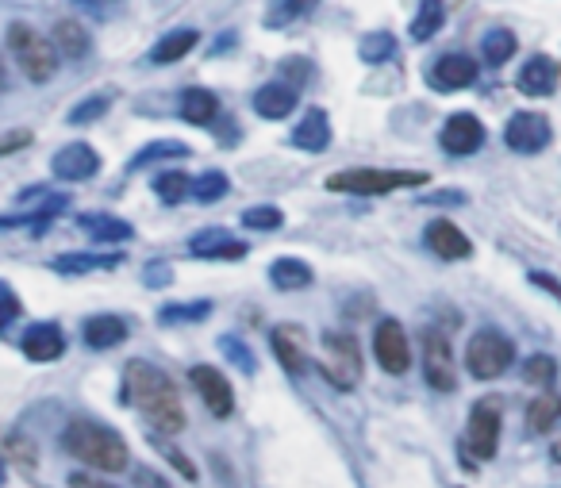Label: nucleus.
I'll list each match as a JSON object with an SVG mask.
<instances>
[{
  "label": "nucleus",
  "instance_id": "obj_1",
  "mask_svg": "<svg viewBox=\"0 0 561 488\" xmlns=\"http://www.w3.org/2000/svg\"><path fill=\"white\" fill-rule=\"evenodd\" d=\"M123 396L147 415V423L158 427L162 435H177L185 427V408H181L177 385L158 366H150V362H127Z\"/></svg>",
  "mask_w": 561,
  "mask_h": 488
},
{
  "label": "nucleus",
  "instance_id": "obj_2",
  "mask_svg": "<svg viewBox=\"0 0 561 488\" xmlns=\"http://www.w3.org/2000/svg\"><path fill=\"white\" fill-rule=\"evenodd\" d=\"M62 446L74 454L77 462H85L97 473H123L131 465L127 442L112 427L97 423V419H74L66 427V435H62Z\"/></svg>",
  "mask_w": 561,
  "mask_h": 488
},
{
  "label": "nucleus",
  "instance_id": "obj_3",
  "mask_svg": "<svg viewBox=\"0 0 561 488\" xmlns=\"http://www.w3.org/2000/svg\"><path fill=\"white\" fill-rule=\"evenodd\" d=\"M415 185H427V173L423 170H339L327 177V189L331 193H354V196H385L396 189H415Z\"/></svg>",
  "mask_w": 561,
  "mask_h": 488
},
{
  "label": "nucleus",
  "instance_id": "obj_4",
  "mask_svg": "<svg viewBox=\"0 0 561 488\" xmlns=\"http://www.w3.org/2000/svg\"><path fill=\"white\" fill-rule=\"evenodd\" d=\"M8 47H12V58L20 62V70L31 81H50L58 74V66H62V54L54 50V43L27 24L8 27Z\"/></svg>",
  "mask_w": 561,
  "mask_h": 488
},
{
  "label": "nucleus",
  "instance_id": "obj_5",
  "mask_svg": "<svg viewBox=\"0 0 561 488\" xmlns=\"http://www.w3.org/2000/svg\"><path fill=\"white\" fill-rule=\"evenodd\" d=\"M515 362V346L508 335H500V331H477L469 346H465V366L469 373L477 377V381H492V377H500V373H508Z\"/></svg>",
  "mask_w": 561,
  "mask_h": 488
},
{
  "label": "nucleus",
  "instance_id": "obj_6",
  "mask_svg": "<svg viewBox=\"0 0 561 488\" xmlns=\"http://www.w3.org/2000/svg\"><path fill=\"white\" fill-rule=\"evenodd\" d=\"M319 369L335 389H354L362 381V350L350 335L327 331L323 335V354H319Z\"/></svg>",
  "mask_w": 561,
  "mask_h": 488
},
{
  "label": "nucleus",
  "instance_id": "obj_7",
  "mask_svg": "<svg viewBox=\"0 0 561 488\" xmlns=\"http://www.w3.org/2000/svg\"><path fill=\"white\" fill-rule=\"evenodd\" d=\"M496 446H500V408H496L492 396H485V400H477L473 412H469V423H465V450H469L477 462H488V458L496 454Z\"/></svg>",
  "mask_w": 561,
  "mask_h": 488
},
{
  "label": "nucleus",
  "instance_id": "obj_8",
  "mask_svg": "<svg viewBox=\"0 0 561 488\" xmlns=\"http://www.w3.org/2000/svg\"><path fill=\"white\" fill-rule=\"evenodd\" d=\"M373 354H377L381 369L392 373V377L408 373V366H412V342H408L404 323H396V319H381V323H377V331H373Z\"/></svg>",
  "mask_w": 561,
  "mask_h": 488
},
{
  "label": "nucleus",
  "instance_id": "obj_9",
  "mask_svg": "<svg viewBox=\"0 0 561 488\" xmlns=\"http://www.w3.org/2000/svg\"><path fill=\"white\" fill-rule=\"evenodd\" d=\"M423 377H427L431 389H439V392L458 389L454 350H450V339H446L442 331H427V335H423Z\"/></svg>",
  "mask_w": 561,
  "mask_h": 488
},
{
  "label": "nucleus",
  "instance_id": "obj_10",
  "mask_svg": "<svg viewBox=\"0 0 561 488\" xmlns=\"http://www.w3.org/2000/svg\"><path fill=\"white\" fill-rule=\"evenodd\" d=\"M193 389L200 392V400H204V408L212 415H231L235 412V389H231V381L223 377L220 369H212V366H196L193 373Z\"/></svg>",
  "mask_w": 561,
  "mask_h": 488
},
{
  "label": "nucleus",
  "instance_id": "obj_11",
  "mask_svg": "<svg viewBox=\"0 0 561 488\" xmlns=\"http://www.w3.org/2000/svg\"><path fill=\"white\" fill-rule=\"evenodd\" d=\"M504 143L515 154H538L542 147H550V123L538 112H519V116H512L508 131H504Z\"/></svg>",
  "mask_w": 561,
  "mask_h": 488
},
{
  "label": "nucleus",
  "instance_id": "obj_12",
  "mask_svg": "<svg viewBox=\"0 0 561 488\" xmlns=\"http://www.w3.org/2000/svg\"><path fill=\"white\" fill-rule=\"evenodd\" d=\"M439 143L446 154H473V150H481V143H485V127H481V120L477 116H469V112H458V116H450V120L442 123V135Z\"/></svg>",
  "mask_w": 561,
  "mask_h": 488
},
{
  "label": "nucleus",
  "instance_id": "obj_13",
  "mask_svg": "<svg viewBox=\"0 0 561 488\" xmlns=\"http://www.w3.org/2000/svg\"><path fill=\"white\" fill-rule=\"evenodd\" d=\"M100 170V154L89 143H70L54 154V177L62 181H85Z\"/></svg>",
  "mask_w": 561,
  "mask_h": 488
},
{
  "label": "nucleus",
  "instance_id": "obj_14",
  "mask_svg": "<svg viewBox=\"0 0 561 488\" xmlns=\"http://www.w3.org/2000/svg\"><path fill=\"white\" fill-rule=\"evenodd\" d=\"M273 354H277V362L289 369L293 377H300L304 369H308V342H304V331L293 327V323H285V327H277L273 331Z\"/></svg>",
  "mask_w": 561,
  "mask_h": 488
},
{
  "label": "nucleus",
  "instance_id": "obj_15",
  "mask_svg": "<svg viewBox=\"0 0 561 488\" xmlns=\"http://www.w3.org/2000/svg\"><path fill=\"white\" fill-rule=\"evenodd\" d=\"M423 239H427V246H431L439 258H446V262H462V258L473 254L469 239H465L462 231H458L450 220H431L427 223V231H423Z\"/></svg>",
  "mask_w": 561,
  "mask_h": 488
},
{
  "label": "nucleus",
  "instance_id": "obj_16",
  "mask_svg": "<svg viewBox=\"0 0 561 488\" xmlns=\"http://www.w3.org/2000/svg\"><path fill=\"white\" fill-rule=\"evenodd\" d=\"M431 85L435 89H446V93H454V89H465V85H473L477 81V62L469 58V54H446L435 62V70H431Z\"/></svg>",
  "mask_w": 561,
  "mask_h": 488
},
{
  "label": "nucleus",
  "instance_id": "obj_17",
  "mask_svg": "<svg viewBox=\"0 0 561 488\" xmlns=\"http://www.w3.org/2000/svg\"><path fill=\"white\" fill-rule=\"evenodd\" d=\"M558 62L554 58H546V54H535L531 62H523V70H519V89L527 93V97H550L554 89H558Z\"/></svg>",
  "mask_w": 561,
  "mask_h": 488
},
{
  "label": "nucleus",
  "instance_id": "obj_18",
  "mask_svg": "<svg viewBox=\"0 0 561 488\" xmlns=\"http://www.w3.org/2000/svg\"><path fill=\"white\" fill-rule=\"evenodd\" d=\"M196 258H223V262H235V258H243L246 246L235 239V235H227L223 227H208V231H200L193 235V243H189Z\"/></svg>",
  "mask_w": 561,
  "mask_h": 488
},
{
  "label": "nucleus",
  "instance_id": "obj_19",
  "mask_svg": "<svg viewBox=\"0 0 561 488\" xmlns=\"http://www.w3.org/2000/svg\"><path fill=\"white\" fill-rule=\"evenodd\" d=\"M296 108V85L289 81H269L254 93V112L266 120H285Z\"/></svg>",
  "mask_w": 561,
  "mask_h": 488
},
{
  "label": "nucleus",
  "instance_id": "obj_20",
  "mask_svg": "<svg viewBox=\"0 0 561 488\" xmlns=\"http://www.w3.org/2000/svg\"><path fill=\"white\" fill-rule=\"evenodd\" d=\"M66 350V335L58 323H35L24 335V354L31 362H54Z\"/></svg>",
  "mask_w": 561,
  "mask_h": 488
},
{
  "label": "nucleus",
  "instance_id": "obj_21",
  "mask_svg": "<svg viewBox=\"0 0 561 488\" xmlns=\"http://www.w3.org/2000/svg\"><path fill=\"white\" fill-rule=\"evenodd\" d=\"M196 43H200V35H196L193 27H173V31H166V35L154 43V50H150V62H154V66L181 62V58H185Z\"/></svg>",
  "mask_w": 561,
  "mask_h": 488
},
{
  "label": "nucleus",
  "instance_id": "obj_22",
  "mask_svg": "<svg viewBox=\"0 0 561 488\" xmlns=\"http://www.w3.org/2000/svg\"><path fill=\"white\" fill-rule=\"evenodd\" d=\"M561 423V396L558 392H538L527 404V431L531 435H550Z\"/></svg>",
  "mask_w": 561,
  "mask_h": 488
},
{
  "label": "nucleus",
  "instance_id": "obj_23",
  "mask_svg": "<svg viewBox=\"0 0 561 488\" xmlns=\"http://www.w3.org/2000/svg\"><path fill=\"white\" fill-rule=\"evenodd\" d=\"M50 43H54V50H58L62 58H85L89 47H93L89 31L77 24V20H58V24H54V35H50Z\"/></svg>",
  "mask_w": 561,
  "mask_h": 488
},
{
  "label": "nucleus",
  "instance_id": "obj_24",
  "mask_svg": "<svg viewBox=\"0 0 561 488\" xmlns=\"http://www.w3.org/2000/svg\"><path fill=\"white\" fill-rule=\"evenodd\" d=\"M293 143L300 150H323V147H327V143H331V123H327V112L312 108L304 120L296 123Z\"/></svg>",
  "mask_w": 561,
  "mask_h": 488
},
{
  "label": "nucleus",
  "instance_id": "obj_25",
  "mask_svg": "<svg viewBox=\"0 0 561 488\" xmlns=\"http://www.w3.org/2000/svg\"><path fill=\"white\" fill-rule=\"evenodd\" d=\"M269 277H273L277 289L296 293V289H308V285H312V266L300 262V258H277V262L269 266Z\"/></svg>",
  "mask_w": 561,
  "mask_h": 488
},
{
  "label": "nucleus",
  "instance_id": "obj_26",
  "mask_svg": "<svg viewBox=\"0 0 561 488\" xmlns=\"http://www.w3.org/2000/svg\"><path fill=\"white\" fill-rule=\"evenodd\" d=\"M81 231L89 239H97V243H123V239H131V223L116 220V216H104V212L81 216Z\"/></svg>",
  "mask_w": 561,
  "mask_h": 488
},
{
  "label": "nucleus",
  "instance_id": "obj_27",
  "mask_svg": "<svg viewBox=\"0 0 561 488\" xmlns=\"http://www.w3.org/2000/svg\"><path fill=\"white\" fill-rule=\"evenodd\" d=\"M123 339H127V323L120 316H93L85 323V342L93 350H108V346H116Z\"/></svg>",
  "mask_w": 561,
  "mask_h": 488
},
{
  "label": "nucleus",
  "instance_id": "obj_28",
  "mask_svg": "<svg viewBox=\"0 0 561 488\" xmlns=\"http://www.w3.org/2000/svg\"><path fill=\"white\" fill-rule=\"evenodd\" d=\"M216 112H220V100L212 97L208 89H185L181 93V116L196 123V127H208L216 120Z\"/></svg>",
  "mask_w": 561,
  "mask_h": 488
},
{
  "label": "nucleus",
  "instance_id": "obj_29",
  "mask_svg": "<svg viewBox=\"0 0 561 488\" xmlns=\"http://www.w3.org/2000/svg\"><path fill=\"white\" fill-rule=\"evenodd\" d=\"M120 266V254H62L54 258V269L74 277V273H93V269H116Z\"/></svg>",
  "mask_w": 561,
  "mask_h": 488
},
{
  "label": "nucleus",
  "instance_id": "obj_30",
  "mask_svg": "<svg viewBox=\"0 0 561 488\" xmlns=\"http://www.w3.org/2000/svg\"><path fill=\"white\" fill-rule=\"evenodd\" d=\"M319 0H273L266 12V27L269 31H277V27H289L296 20H304L312 8H316Z\"/></svg>",
  "mask_w": 561,
  "mask_h": 488
},
{
  "label": "nucleus",
  "instance_id": "obj_31",
  "mask_svg": "<svg viewBox=\"0 0 561 488\" xmlns=\"http://www.w3.org/2000/svg\"><path fill=\"white\" fill-rule=\"evenodd\" d=\"M446 20V8H442V0H423V8H419V16L412 20V39L415 43H427L435 31L442 27Z\"/></svg>",
  "mask_w": 561,
  "mask_h": 488
},
{
  "label": "nucleus",
  "instance_id": "obj_32",
  "mask_svg": "<svg viewBox=\"0 0 561 488\" xmlns=\"http://www.w3.org/2000/svg\"><path fill=\"white\" fill-rule=\"evenodd\" d=\"M189 154V147L185 143H177V139H162V143H150V147H143L135 158H131V166L127 170H143V166H150V162H162V158H185Z\"/></svg>",
  "mask_w": 561,
  "mask_h": 488
},
{
  "label": "nucleus",
  "instance_id": "obj_33",
  "mask_svg": "<svg viewBox=\"0 0 561 488\" xmlns=\"http://www.w3.org/2000/svg\"><path fill=\"white\" fill-rule=\"evenodd\" d=\"M481 54H485V62H492V66H504V62L515 54V35L512 31H504V27L488 31L485 43H481Z\"/></svg>",
  "mask_w": 561,
  "mask_h": 488
},
{
  "label": "nucleus",
  "instance_id": "obj_34",
  "mask_svg": "<svg viewBox=\"0 0 561 488\" xmlns=\"http://www.w3.org/2000/svg\"><path fill=\"white\" fill-rule=\"evenodd\" d=\"M358 54H362V62H369V66H377V62H389L392 54H396V39H392L389 31H373V35H366V39H362Z\"/></svg>",
  "mask_w": 561,
  "mask_h": 488
},
{
  "label": "nucleus",
  "instance_id": "obj_35",
  "mask_svg": "<svg viewBox=\"0 0 561 488\" xmlns=\"http://www.w3.org/2000/svg\"><path fill=\"white\" fill-rule=\"evenodd\" d=\"M154 193H158V200H166V204H181L185 196L193 193V181L185 173H158Z\"/></svg>",
  "mask_w": 561,
  "mask_h": 488
},
{
  "label": "nucleus",
  "instance_id": "obj_36",
  "mask_svg": "<svg viewBox=\"0 0 561 488\" xmlns=\"http://www.w3.org/2000/svg\"><path fill=\"white\" fill-rule=\"evenodd\" d=\"M281 223H285V212L273 204H258V208L243 212V227H250V231H277Z\"/></svg>",
  "mask_w": 561,
  "mask_h": 488
},
{
  "label": "nucleus",
  "instance_id": "obj_37",
  "mask_svg": "<svg viewBox=\"0 0 561 488\" xmlns=\"http://www.w3.org/2000/svg\"><path fill=\"white\" fill-rule=\"evenodd\" d=\"M523 377H527V385H538V389H546L554 377H558V362L554 358H546V354H535V358H527V366H523Z\"/></svg>",
  "mask_w": 561,
  "mask_h": 488
},
{
  "label": "nucleus",
  "instance_id": "obj_38",
  "mask_svg": "<svg viewBox=\"0 0 561 488\" xmlns=\"http://www.w3.org/2000/svg\"><path fill=\"white\" fill-rule=\"evenodd\" d=\"M227 193V177H223L220 170H208L200 173L193 181V196L196 200H204V204H212V200H220V196Z\"/></svg>",
  "mask_w": 561,
  "mask_h": 488
},
{
  "label": "nucleus",
  "instance_id": "obj_39",
  "mask_svg": "<svg viewBox=\"0 0 561 488\" xmlns=\"http://www.w3.org/2000/svg\"><path fill=\"white\" fill-rule=\"evenodd\" d=\"M112 108V97L104 93V97H89V100H81L77 104L74 112H70V123H77V127H85V123H93V120H100L104 112Z\"/></svg>",
  "mask_w": 561,
  "mask_h": 488
},
{
  "label": "nucleus",
  "instance_id": "obj_40",
  "mask_svg": "<svg viewBox=\"0 0 561 488\" xmlns=\"http://www.w3.org/2000/svg\"><path fill=\"white\" fill-rule=\"evenodd\" d=\"M212 312L208 300H193V304H170L162 308V323H185V319H204Z\"/></svg>",
  "mask_w": 561,
  "mask_h": 488
},
{
  "label": "nucleus",
  "instance_id": "obj_41",
  "mask_svg": "<svg viewBox=\"0 0 561 488\" xmlns=\"http://www.w3.org/2000/svg\"><path fill=\"white\" fill-rule=\"evenodd\" d=\"M220 346H223V354L231 358V362H239V366L246 369V373H254V354L246 350L243 342L235 339V335H227V339H220Z\"/></svg>",
  "mask_w": 561,
  "mask_h": 488
},
{
  "label": "nucleus",
  "instance_id": "obj_42",
  "mask_svg": "<svg viewBox=\"0 0 561 488\" xmlns=\"http://www.w3.org/2000/svg\"><path fill=\"white\" fill-rule=\"evenodd\" d=\"M135 488H173V485L162 481L154 469H143V465H139V469H135Z\"/></svg>",
  "mask_w": 561,
  "mask_h": 488
},
{
  "label": "nucleus",
  "instance_id": "obj_43",
  "mask_svg": "<svg viewBox=\"0 0 561 488\" xmlns=\"http://www.w3.org/2000/svg\"><path fill=\"white\" fill-rule=\"evenodd\" d=\"M31 143V131H12V135H4L0 139V154H12V150H20Z\"/></svg>",
  "mask_w": 561,
  "mask_h": 488
},
{
  "label": "nucleus",
  "instance_id": "obj_44",
  "mask_svg": "<svg viewBox=\"0 0 561 488\" xmlns=\"http://www.w3.org/2000/svg\"><path fill=\"white\" fill-rule=\"evenodd\" d=\"M70 488H116V485L100 481L97 473H74V477H70Z\"/></svg>",
  "mask_w": 561,
  "mask_h": 488
},
{
  "label": "nucleus",
  "instance_id": "obj_45",
  "mask_svg": "<svg viewBox=\"0 0 561 488\" xmlns=\"http://www.w3.org/2000/svg\"><path fill=\"white\" fill-rule=\"evenodd\" d=\"M531 285H538V289H546L550 296H558L561 300V281H554L550 273H531Z\"/></svg>",
  "mask_w": 561,
  "mask_h": 488
},
{
  "label": "nucleus",
  "instance_id": "obj_46",
  "mask_svg": "<svg viewBox=\"0 0 561 488\" xmlns=\"http://www.w3.org/2000/svg\"><path fill=\"white\" fill-rule=\"evenodd\" d=\"M81 8H89L93 16H104V12H112V0H77Z\"/></svg>",
  "mask_w": 561,
  "mask_h": 488
},
{
  "label": "nucleus",
  "instance_id": "obj_47",
  "mask_svg": "<svg viewBox=\"0 0 561 488\" xmlns=\"http://www.w3.org/2000/svg\"><path fill=\"white\" fill-rule=\"evenodd\" d=\"M147 285H170V269L162 266V269H147Z\"/></svg>",
  "mask_w": 561,
  "mask_h": 488
},
{
  "label": "nucleus",
  "instance_id": "obj_48",
  "mask_svg": "<svg viewBox=\"0 0 561 488\" xmlns=\"http://www.w3.org/2000/svg\"><path fill=\"white\" fill-rule=\"evenodd\" d=\"M427 200H431V204H458L462 196L458 193H435V196H427Z\"/></svg>",
  "mask_w": 561,
  "mask_h": 488
},
{
  "label": "nucleus",
  "instance_id": "obj_49",
  "mask_svg": "<svg viewBox=\"0 0 561 488\" xmlns=\"http://www.w3.org/2000/svg\"><path fill=\"white\" fill-rule=\"evenodd\" d=\"M550 458H554V462H561V431H558V439H554V446H550Z\"/></svg>",
  "mask_w": 561,
  "mask_h": 488
},
{
  "label": "nucleus",
  "instance_id": "obj_50",
  "mask_svg": "<svg viewBox=\"0 0 561 488\" xmlns=\"http://www.w3.org/2000/svg\"><path fill=\"white\" fill-rule=\"evenodd\" d=\"M4 81H8V77H4V58H0V93H4Z\"/></svg>",
  "mask_w": 561,
  "mask_h": 488
},
{
  "label": "nucleus",
  "instance_id": "obj_51",
  "mask_svg": "<svg viewBox=\"0 0 561 488\" xmlns=\"http://www.w3.org/2000/svg\"><path fill=\"white\" fill-rule=\"evenodd\" d=\"M0 481H4V465H0Z\"/></svg>",
  "mask_w": 561,
  "mask_h": 488
}]
</instances>
